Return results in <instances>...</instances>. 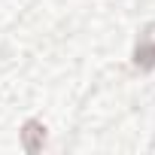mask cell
I'll list each match as a JSON object with an SVG mask.
<instances>
[{
  "label": "cell",
  "instance_id": "1",
  "mask_svg": "<svg viewBox=\"0 0 155 155\" xmlns=\"http://www.w3.org/2000/svg\"><path fill=\"white\" fill-rule=\"evenodd\" d=\"M134 64L140 70H152L155 67V25H149L146 34L140 37V43L134 49Z\"/></svg>",
  "mask_w": 155,
  "mask_h": 155
},
{
  "label": "cell",
  "instance_id": "2",
  "mask_svg": "<svg viewBox=\"0 0 155 155\" xmlns=\"http://www.w3.org/2000/svg\"><path fill=\"white\" fill-rule=\"evenodd\" d=\"M21 140H25V149H28V152H40L43 143H46V128L31 119V122H25V128H21Z\"/></svg>",
  "mask_w": 155,
  "mask_h": 155
}]
</instances>
